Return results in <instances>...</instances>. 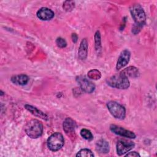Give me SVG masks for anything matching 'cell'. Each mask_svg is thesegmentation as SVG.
I'll return each mask as SVG.
<instances>
[{
    "label": "cell",
    "mask_w": 157,
    "mask_h": 157,
    "mask_svg": "<svg viewBox=\"0 0 157 157\" xmlns=\"http://www.w3.org/2000/svg\"><path fill=\"white\" fill-rule=\"evenodd\" d=\"M25 131L29 137L37 139L42 134L43 124L38 120L33 119L26 123L25 126Z\"/></svg>",
    "instance_id": "cell-1"
},
{
    "label": "cell",
    "mask_w": 157,
    "mask_h": 157,
    "mask_svg": "<svg viewBox=\"0 0 157 157\" xmlns=\"http://www.w3.org/2000/svg\"><path fill=\"white\" fill-rule=\"evenodd\" d=\"M106 82L109 86L118 89L124 90L127 89L129 86V81L128 78L120 73L108 78Z\"/></svg>",
    "instance_id": "cell-2"
},
{
    "label": "cell",
    "mask_w": 157,
    "mask_h": 157,
    "mask_svg": "<svg viewBox=\"0 0 157 157\" xmlns=\"http://www.w3.org/2000/svg\"><path fill=\"white\" fill-rule=\"evenodd\" d=\"M130 12L136 25L142 27L145 23L146 15L141 6L138 4H132L130 7Z\"/></svg>",
    "instance_id": "cell-3"
},
{
    "label": "cell",
    "mask_w": 157,
    "mask_h": 157,
    "mask_svg": "<svg viewBox=\"0 0 157 157\" xmlns=\"http://www.w3.org/2000/svg\"><path fill=\"white\" fill-rule=\"evenodd\" d=\"M64 144V139L63 135L59 132L52 134L47 139V147L53 151H58L61 149Z\"/></svg>",
    "instance_id": "cell-4"
},
{
    "label": "cell",
    "mask_w": 157,
    "mask_h": 157,
    "mask_svg": "<svg viewBox=\"0 0 157 157\" xmlns=\"http://www.w3.org/2000/svg\"><path fill=\"white\" fill-rule=\"evenodd\" d=\"M107 107L113 117L117 119L123 120L126 115L124 107L115 101H109L107 104Z\"/></svg>",
    "instance_id": "cell-5"
},
{
    "label": "cell",
    "mask_w": 157,
    "mask_h": 157,
    "mask_svg": "<svg viewBox=\"0 0 157 157\" xmlns=\"http://www.w3.org/2000/svg\"><path fill=\"white\" fill-rule=\"evenodd\" d=\"M135 146L134 143L129 140L121 139L117 144V153L119 156H121L128 153Z\"/></svg>",
    "instance_id": "cell-6"
},
{
    "label": "cell",
    "mask_w": 157,
    "mask_h": 157,
    "mask_svg": "<svg viewBox=\"0 0 157 157\" xmlns=\"http://www.w3.org/2000/svg\"><path fill=\"white\" fill-rule=\"evenodd\" d=\"M76 127L75 122L70 117L66 118L63 122V130L70 138H75V129Z\"/></svg>",
    "instance_id": "cell-7"
},
{
    "label": "cell",
    "mask_w": 157,
    "mask_h": 157,
    "mask_svg": "<svg viewBox=\"0 0 157 157\" xmlns=\"http://www.w3.org/2000/svg\"><path fill=\"white\" fill-rule=\"evenodd\" d=\"M76 80L80 88L86 93H91L95 89V85L93 83V82L86 78L85 77L79 76L77 77Z\"/></svg>",
    "instance_id": "cell-8"
},
{
    "label": "cell",
    "mask_w": 157,
    "mask_h": 157,
    "mask_svg": "<svg viewBox=\"0 0 157 157\" xmlns=\"http://www.w3.org/2000/svg\"><path fill=\"white\" fill-rule=\"evenodd\" d=\"M110 129L112 132L119 136L129 139H134L136 137V134L133 132L125 129L121 126L115 124H111L110 126Z\"/></svg>",
    "instance_id": "cell-9"
},
{
    "label": "cell",
    "mask_w": 157,
    "mask_h": 157,
    "mask_svg": "<svg viewBox=\"0 0 157 157\" xmlns=\"http://www.w3.org/2000/svg\"><path fill=\"white\" fill-rule=\"evenodd\" d=\"M131 56L130 52L126 49L121 52L120 53L118 61L116 65V68L117 70H119L123 67H124L129 62Z\"/></svg>",
    "instance_id": "cell-10"
},
{
    "label": "cell",
    "mask_w": 157,
    "mask_h": 157,
    "mask_svg": "<svg viewBox=\"0 0 157 157\" xmlns=\"http://www.w3.org/2000/svg\"><path fill=\"white\" fill-rule=\"evenodd\" d=\"M54 12L47 7H42L37 12V17L42 20H50L54 17Z\"/></svg>",
    "instance_id": "cell-11"
},
{
    "label": "cell",
    "mask_w": 157,
    "mask_h": 157,
    "mask_svg": "<svg viewBox=\"0 0 157 157\" xmlns=\"http://www.w3.org/2000/svg\"><path fill=\"white\" fill-rule=\"evenodd\" d=\"M120 74L126 77L127 78L128 77L135 78V77H139V72L138 69L134 66H129L126 67V69H123L120 72Z\"/></svg>",
    "instance_id": "cell-12"
},
{
    "label": "cell",
    "mask_w": 157,
    "mask_h": 157,
    "mask_svg": "<svg viewBox=\"0 0 157 157\" xmlns=\"http://www.w3.org/2000/svg\"><path fill=\"white\" fill-rule=\"evenodd\" d=\"M25 107L26 109L28 110L29 112H31L33 115L39 117L40 118H42L44 120H48V117L47 115L45 114V113H44L43 112H42L41 110H39L36 107L32 106L31 105H28V104H26Z\"/></svg>",
    "instance_id": "cell-13"
},
{
    "label": "cell",
    "mask_w": 157,
    "mask_h": 157,
    "mask_svg": "<svg viewBox=\"0 0 157 157\" xmlns=\"http://www.w3.org/2000/svg\"><path fill=\"white\" fill-rule=\"evenodd\" d=\"M88 54V42L86 39H83L81 41L80 47L78 51V58L81 59H85Z\"/></svg>",
    "instance_id": "cell-14"
},
{
    "label": "cell",
    "mask_w": 157,
    "mask_h": 157,
    "mask_svg": "<svg viewBox=\"0 0 157 157\" xmlns=\"http://www.w3.org/2000/svg\"><path fill=\"white\" fill-rule=\"evenodd\" d=\"M96 149L101 153H107L110 150L109 144L106 140L101 139L97 142L96 144Z\"/></svg>",
    "instance_id": "cell-15"
},
{
    "label": "cell",
    "mask_w": 157,
    "mask_h": 157,
    "mask_svg": "<svg viewBox=\"0 0 157 157\" xmlns=\"http://www.w3.org/2000/svg\"><path fill=\"white\" fill-rule=\"evenodd\" d=\"M11 81L13 83L18 85H25L29 81V77L25 74L14 75L11 77Z\"/></svg>",
    "instance_id": "cell-16"
},
{
    "label": "cell",
    "mask_w": 157,
    "mask_h": 157,
    "mask_svg": "<svg viewBox=\"0 0 157 157\" xmlns=\"http://www.w3.org/2000/svg\"><path fill=\"white\" fill-rule=\"evenodd\" d=\"M88 77L93 80H99L101 77V73L98 69H91L88 71Z\"/></svg>",
    "instance_id": "cell-17"
},
{
    "label": "cell",
    "mask_w": 157,
    "mask_h": 157,
    "mask_svg": "<svg viewBox=\"0 0 157 157\" xmlns=\"http://www.w3.org/2000/svg\"><path fill=\"white\" fill-rule=\"evenodd\" d=\"M94 45L96 50L99 52L101 50V35L100 32L97 31L94 34Z\"/></svg>",
    "instance_id": "cell-18"
},
{
    "label": "cell",
    "mask_w": 157,
    "mask_h": 157,
    "mask_svg": "<svg viewBox=\"0 0 157 157\" xmlns=\"http://www.w3.org/2000/svg\"><path fill=\"white\" fill-rule=\"evenodd\" d=\"M76 156L80 157H93L94 156V154L92 151L88 148H83L78 151V152L76 154Z\"/></svg>",
    "instance_id": "cell-19"
},
{
    "label": "cell",
    "mask_w": 157,
    "mask_h": 157,
    "mask_svg": "<svg viewBox=\"0 0 157 157\" xmlns=\"http://www.w3.org/2000/svg\"><path fill=\"white\" fill-rule=\"evenodd\" d=\"M80 135L81 136L86 140H91L93 139V136L91 131L86 129H82L80 131Z\"/></svg>",
    "instance_id": "cell-20"
},
{
    "label": "cell",
    "mask_w": 157,
    "mask_h": 157,
    "mask_svg": "<svg viewBox=\"0 0 157 157\" xmlns=\"http://www.w3.org/2000/svg\"><path fill=\"white\" fill-rule=\"evenodd\" d=\"M74 2L71 1H66L63 3V9L66 11H71L74 8Z\"/></svg>",
    "instance_id": "cell-21"
},
{
    "label": "cell",
    "mask_w": 157,
    "mask_h": 157,
    "mask_svg": "<svg viewBox=\"0 0 157 157\" xmlns=\"http://www.w3.org/2000/svg\"><path fill=\"white\" fill-rule=\"evenodd\" d=\"M56 44L60 48H64L67 45L66 41L62 37H58L56 40Z\"/></svg>",
    "instance_id": "cell-22"
},
{
    "label": "cell",
    "mask_w": 157,
    "mask_h": 157,
    "mask_svg": "<svg viewBox=\"0 0 157 157\" xmlns=\"http://www.w3.org/2000/svg\"><path fill=\"white\" fill-rule=\"evenodd\" d=\"M125 156H131V157H137V156H140V155L137 153L136 151H132L129 152L128 154L125 155Z\"/></svg>",
    "instance_id": "cell-23"
},
{
    "label": "cell",
    "mask_w": 157,
    "mask_h": 157,
    "mask_svg": "<svg viewBox=\"0 0 157 157\" xmlns=\"http://www.w3.org/2000/svg\"><path fill=\"white\" fill-rule=\"evenodd\" d=\"M77 39H78V37L75 33L72 34V39L74 42H76L77 41Z\"/></svg>",
    "instance_id": "cell-24"
}]
</instances>
